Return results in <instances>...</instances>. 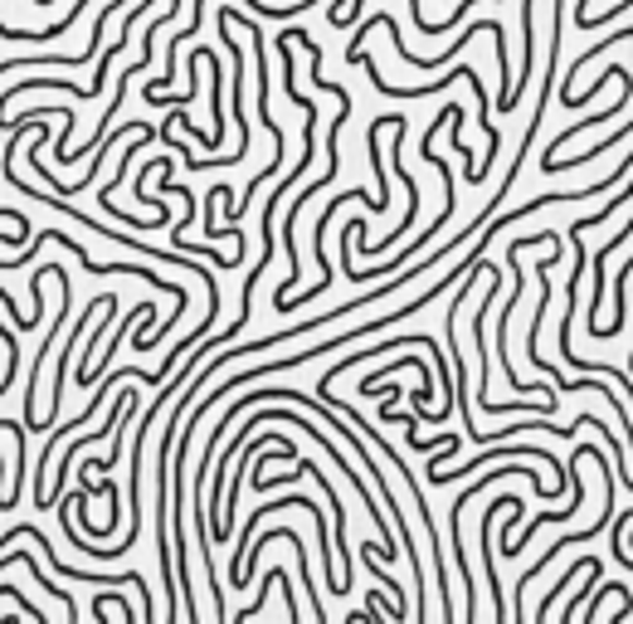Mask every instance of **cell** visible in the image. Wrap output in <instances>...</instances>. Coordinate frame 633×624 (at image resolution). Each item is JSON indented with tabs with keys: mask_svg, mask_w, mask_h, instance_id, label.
<instances>
[{
	"mask_svg": "<svg viewBox=\"0 0 633 624\" xmlns=\"http://www.w3.org/2000/svg\"><path fill=\"white\" fill-rule=\"evenodd\" d=\"M175 55H181V35L171 39V59H175ZM171 79H175V64H166V74H161L157 83H147V98H157V93H161V88H166V83H171Z\"/></svg>",
	"mask_w": 633,
	"mask_h": 624,
	"instance_id": "1",
	"label": "cell"
}]
</instances>
